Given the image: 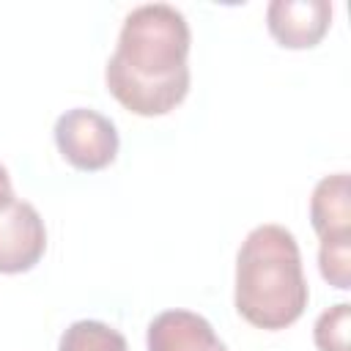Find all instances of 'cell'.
<instances>
[{"mask_svg": "<svg viewBox=\"0 0 351 351\" xmlns=\"http://www.w3.org/2000/svg\"><path fill=\"white\" fill-rule=\"evenodd\" d=\"M148 351H228L214 326L192 310H165L145 332Z\"/></svg>", "mask_w": 351, "mask_h": 351, "instance_id": "6", "label": "cell"}, {"mask_svg": "<svg viewBox=\"0 0 351 351\" xmlns=\"http://www.w3.org/2000/svg\"><path fill=\"white\" fill-rule=\"evenodd\" d=\"M189 22L176 5L132 8L104 66L107 90L134 115H167L189 93Z\"/></svg>", "mask_w": 351, "mask_h": 351, "instance_id": "1", "label": "cell"}, {"mask_svg": "<svg viewBox=\"0 0 351 351\" xmlns=\"http://www.w3.org/2000/svg\"><path fill=\"white\" fill-rule=\"evenodd\" d=\"M318 269L321 277L337 291L351 288V233L324 236L318 244Z\"/></svg>", "mask_w": 351, "mask_h": 351, "instance_id": "9", "label": "cell"}, {"mask_svg": "<svg viewBox=\"0 0 351 351\" xmlns=\"http://www.w3.org/2000/svg\"><path fill=\"white\" fill-rule=\"evenodd\" d=\"M310 225L318 233V239L351 233L348 173H332L315 184L313 197H310Z\"/></svg>", "mask_w": 351, "mask_h": 351, "instance_id": "7", "label": "cell"}, {"mask_svg": "<svg viewBox=\"0 0 351 351\" xmlns=\"http://www.w3.org/2000/svg\"><path fill=\"white\" fill-rule=\"evenodd\" d=\"M310 291L293 233L266 222L247 233L236 255V310L266 332H277L302 318Z\"/></svg>", "mask_w": 351, "mask_h": 351, "instance_id": "2", "label": "cell"}, {"mask_svg": "<svg viewBox=\"0 0 351 351\" xmlns=\"http://www.w3.org/2000/svg\"><path fill=\"white\" fill-rule=\"evenodd\" d=\"M269 33L280 47L310 49L315 47L332 25L329 0H271L266 8Z\"/></svg>", "mask_w": 351, "mask_h": 351, "instance_id": "5", "label": "cell"}, {"mask_svg": "<svg viewBox=\"0 0 351 351\" xmlns=\"http://www.w3.org/2000/svg\"><path fill=\"white\" fill-rule=\"evenodd\" d=\"M55 145L71 167L96 173L115 162L121 140L107 115L90 107H74L55 121Z\"/></svg>", "mask_w": 351, "mask_h": 351, "instance_id": "3", "label": "cell"}, {"mask_svg": "<svg viewBox=\"0 0 351 351\" xmlns=\"http://www.w3.org/2000/svg\"><path fill=\"white\" fill-rule=\"evenodd\" d=\"M14 197V189H11V176H8V170L0 165V206L3 203H8Z\"/></svg>", "mask_w": 351, "mask_h": 351, "instance_id": "11", "label": "cell"}, {"mask_svg": "<svg viewBox=\"0 0 351 351\" xmlns=\"http://www.w3.org/2000/svg\"><path fill=\"white\" fill-rule=\"evenodd\" d=\"M47 252V228L33 203L11 197L0 206V274L30 271Z\"/></svg>", "mask_w": 351, "mask_h": 351, "instance_id": "4", "label": "cell"}, {"mask_svg": "<svg viewBox=\"0 0 351 351\" xmlns=\"http://www.w3.org/2000/svg\"><path fill=\"white\" fill-rule=\"evenodd\" d=\"M348 324H351V304L340 302L324 310L313 326V340L318 351H348Z\"/></svg>", "mask_w": 351, "mask_h": 351, "instance_id": "10", "label": "cell"}, {"mask_svg": "<svg viewBox=\"0 0 351 351\" xmlns=\"http://www.w3.org/2000/svg\"><path fill=\"white\" fill-rule=\"evenodd\" d=\"M58 351H129V343L115 326L104 321L82 318L66 326Z\"/></svg>", "mask_w": 351, "mask_h": 351, "instance_id": "8", "label": "cell"}]
</instances>
